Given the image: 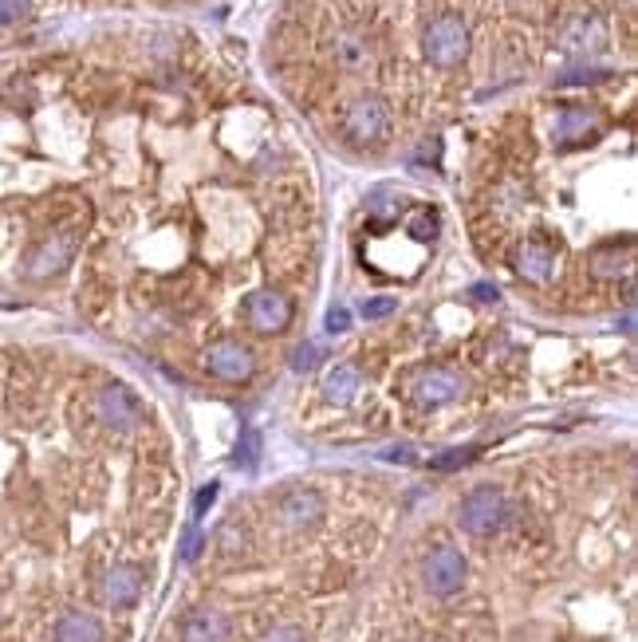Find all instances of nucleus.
Segmentation results:
<instances>
[{"mask_svg":"<svg viewBox=\"0 0 638 642\" xmlns=\"http://www.w3.org/2000/svg\"><path fill=\"white\" fill-rule=\"evenodd\" d=\"M201 548H205V536H201V528H197V524H190V528H186V536H182V560L193 564V560L201 556Z\"/></svg>","mask_w":638,"mask_h":642,"instance_id":"b1692460","label":"nucleus"},{"mask_svg":"<svg viewBox=\"0 0 638 642\" xmlns=\"http://www.w3.org/2000/svg\"><path fill=\"white\" fill-rule=\"evenodd\" d=\"M560 40H564L568 56H587V52H599L607 44V28H603L599 16H575V20H568Z\"/></svg>","mask_w":638,"mask_h":642,"instance_id":"9d476101","label":"nucleus"},{"mask_svg":"<svg viewBox=\"0 0 638 642\" xmlns=\"http://www.w3.org/2000/svg\"><path fill=\"white\" fill-rule=\"evenodd\" d=\"M355 390H359V371H355L351 363H339V367H331V371H327V379H323V394H327V402L347 406V402L355 398Z\"/></svg>","mask_w":638,"mask_h":642,"instance_id":"f3484780","label":"nucleus"},{"mask_svg":"<svg viewBox=\"0 0 638 642\" xmlns=\"http://www.w3.org/2000/svg\"><path fill=\"white\" fill-rule=\"evenodd\" d=\"M56 642H103V623L83 611H67L56 623Z\"/></svg>","mask_w":638,"mask_h":642,"instance_id":"dca6fc26","label":"nucleus"},{"mask_svg":"<svg viewBox=\"0 0 638 642\" xmlns=\"http://www.w3.org/2000/svg\"><path fill=\"white\" fill-rule=\"evenodd\" d=\"M217 501V481H209V485H201L197 489V501H193V516H205V509Z\"/></svg>","mask_w":638,"mask_h":642,"instance_id":"bb28decb","label":"nucleus"},{"mask_svg":"<svg viewBox=\"0 0 638 642\" xmlns=\"http://www.w3.org/2000/svg\"><path fill=\"white\" fill-rule=\"evenodd\" d=\"M316 363H319L316 343H296V351H292V371H312Z\"/></svg>","mask_w":638,"mask_h":642,"instance_id":"5701e85b","label":"nucleus"},{"mask_svg":"<svg viewBox=\"0 0 638 642\" xmlns=\"http://www.w3.org/2000/svg\"><path fill=\"white\" fill-rule=\"evenodd\" d=\"M205 367L221 383H249L256 375V355L241 339H217L205 355Z\"/></svg>","mask_w":638,"mask_h":642,"instance_id":"20e7f679","label":"nucleus"},{"mask_svg":"<svg viewBox=\"0 0 638 642\" xmlns=\"http://www.w3.org/2000/svg\"><path fill=\"white\" fill-rule=\"evenodd\" d=\"M331 56H335V64L343 67V71H351V75L371 67V48H367V40L355 36V32H339V36L331 40Z\"/></svg>","mask_w":638,"mask_h":642,"instance_id":"2eb2a0df","label":"nucleus"},{"mask_svg":"<svg viewBox=\"0 0 638 642\" xmlns=\"http://www.w3.org/2000/svg\"><path fill=\"white\" fill-rule=\"evenodd\" d=\"M229 639V619L213 607H197L182 623V642H225Z\"/></svg>","mask_w":638,"mask_h":642,"instance_id":"ddd939ff","label":"nucleus"},{"mask_svg":"<svg viewBox=\"0 0 638 642\" xmlns=\"http://www.w3.org/2000/svg\"><path fill=\"white\" fill-rule=\"evenodd\" d=\"M394 308H398V300H394V296H375V300H367L359 312H363V320H386Z\"/></svg>","mask_w":638,"mask_h":642,"instance_id":"412c9836","label":"nucleus"},{"mask_svg":"<svg viewBox=\"0 0 638 642\" xmlns=\"http://www.w3.org/2000/svg\"><path fill=\"white\" fill-rule=\"evenodd\" d=\"M422 579H426L430 595L449 599V595H457V591L465 587L469 564H465V556H461L453 544H438V548L426 556V564H422Z\"/></svg>","mask_w":638,"mask_h":642,"instance_id":"7ed1b4c3","label":"nucleus"},{"mask_svg":"<svg viewBox=\"0 0 638 642\" xmlns=\"http://www.w3.org/2000/svg\"><path fill=\"white\" fill-rule=\"evenodd\" d=\"M28 16V0H0V28Z\"/></svg>","mask_w":638,"mask_h":642,"instance_id":"393cba45","label":"nucleus"},{"mask_svg":"<svg viewBox=\"0 0 638 642\" xmlns=\"http://www.w3.org/2000/svg\"><path fill=\"white\" fill-rule=\"evenodd\" d=\"M465 394V379L457 375V371H449V367H438V371H426L414 390H410V398H414V406H422V410H434V406H446V402H457Z\"/></svg>","mask_w":638,"mask_h":642,"instance_id":"0eeeda50","label":"nucleus"},{"mask_svg":"<svg viewBox=\"0 0 638 642\" xmlns=\"http://www.w3.org/2000/svg\"><path fill=\"white\" fill-rule=\"evenodd\" d=\"M469 296H473V300H485V304H489V300H497L501 292H497L493 284H473V288H469Z\"/></svg>","mask_w":638,"mask_h":642,"instance_id":"c85d7f7f","label":"nucleus"},{"mask_svg":"<svg viewBox=\"0 0 638 642\" xmlns=\"http://www.w3.org/2000/svg\"><path fill=\"white\" fill-rule=\"evenodd\" d=\"M75 245H79V233H56L52 241L40 245V253L32 257L28 272H32V276H52V272H60L67 260L75 257Z\"/></svg>","mask_w":638,"mask_h":642,"instance_id":"4468645a","label":"nucleus"},{"mask_svg":"<svg viewBox=\"0 0 638 642\" xmlns=\"http://www.w3.org/2000/svg\"><path fill=\"white\" fill-rule=\"evenodd\" d=\"M99 410H103L107 426H115V430H130V426L138 422V398H134L123 383L103 386V394H99Z\"/></svg>","mask_w":638,"mask_h":642,"instance_id":"9b49d317","label":"nucleus"},{"mask_svg":"<svg viewBox=\"0 0 638 642\" xmlns=\"http://www.w3.org/2000/svg\"><path fill=\"white\" fill-rule=\"evenodd\" d=\"M434 233H438V213H434V209H422V213L410 221V237H414V241H434Z\"/></svg>","mask_w":638,"mask_h":642,"instance_id":"aec40b11","label":"nucleus"},{"mask_svg":"<svg viewBox=\"0 0 638 642\" xmlns=\"http://www.w3.org/2000/svg\"><path fill=\"white\" fill-rule=\"evenodd\" d=\"M347 327H351V312H347V308H339V304H335V308H331V312H327V331H331V335H343V331H347Z\"/></svg>","mask_w":638,"mask_h":642,"instance_id":"a878e982","label":"nucleus"},{"mask_svg":"<svg viewBox=\"0 0 638 642\" xmlns=\"http://www.w3.org/2000/svg\"><path fill=\"white\" fill-rule=\"evenodd\" d=\"M505 516H509L505 493H501L497 485H477V489L461 501L457 524H461L469 536H493V532H501Z\"/></svg>","mask_w":638,"mask_h":642,"instance_id":"f03ea898","label":"nucleus"},{"mask_svg":"<svg viewBox=\"0 0 638 642\" xmlns=\"http://www.w3.org/2000/svg\"><path fill=\"white\" fill-rule=\"evenodd\" d=\"M260 642H308V639H304L300 627H276V631H268Z\"/></svg>","mask_w":638,"mask_h":642,"instance_id":"cd10ccee","label":"nucleus"},{"mask_svg":"<svg viewBox=\"0 0 638 642\" xmlns=\"http://www.w3.org/2000/svg\"><path fill=\"white\" fill-rule=\"evenodd\" d=\"M477 457V446H465V450H449V453H442V457H434L430 465L434 469H457V465H469Z\"/></svg>","mask_w":638,"mask_h":642,"instance_id":"4be33fe9","label":"nucleus"},{"mask_svg":"<svg viewBox=\"0 0 638 642\" xmlns=\"http://www.w3.org/2000/svg\"><path fill=\"white\" fill-rule=\"evenodd\" d=\"M256 461H260V430H241V442H237V453H233V465L237 469H245V473H253Z\"/></svg>","mask_w":638,"mask_h":642,"instance_id":"6ab92c4d","label":"nucleus"},{"mask_svg":"<svg viewBox=\"0 0 638 642\" xmlns=\"http://www.w3.org/2000/svg\"><path fill=\"white\" fill-rule=\"evenodd\" d=\"M422 52H426V60L434 67H457L469 56V24H465L457 12L438 16V20L426 28Z\"/></svg>","mask_w":638,"mask_h":642,"instance_id":"f257e3e1","label":"nucleus"},{"mask_svg":"<svg viewBox=\"0 0 638 642\" xmlns=\"http://www.w3.org/2000/svg\"><path fill=\"white\" fill-rule=\"evenodd\" d=\"M591 127H595L591 111H583V107H568V111L560 115L556 134H560V142H564V146H572V142H579V138H587V130Z\"/></svg>","mask_w":638,"mask_h":642,"instance_id":"a211bd4d","label":"nucleus"},{"mask_svg":"<svg viewBox=\"0 0 638 642\" xmlns=\"http://www.w3.org/2000/svg\"><path fill=\"white\" fill-rule=\"evenodd\" d=\"M245 320H249V327L260 331V335H276V331H284V327L292 323V300H288L284 292H272V288L253 292V296L245 300Z\"/></svg>","mask_w":638,"mask_h":642,"instance_id":"423d86ee","label":"nucleus"},{"mask_svg":"<svg viewBox=\"0 0 638 642\" xmlns=\"http://www.w3.org/2000/svg\"><path fill=\"white\" fill-rule=\"evenodd\" d=\"M276 513H280V524H288V528H308L323 516V497L316 489H296V493H288L280 501Z\"/></svg>","mask_w":638,"mask_h":642,"instance_id":"f8f14e48","label":"nucleus"},{"mask_svg":"<svg viewBox=\"0 0 638 642\" xmlns=\"http://www.w3.org/2000/svg\"><path fill=\"white\" fill-rule=\"evenodd\" d=\"M516 272L524 280H532V284H548L556 276V249L548 241H540V237L524 241V249L516 253Z\"/></svg>","mask_w":638,"mask_h":642,"instance_id":"1a4fd4ad","label":"nucleus"},{"mask_svg":"<svg viewBox=\"0 0 638 642\" xmlns=\"http://www.w3.org/2000/svg\"><path fill=\"white\" fill-rule=\"evenodd\" d=\"M138 595H142V568L119 564V568H111V572L103 576V599H107V607L127 611V607L138 603Z\"/></svg>","mask_w":638,"mask_h":642,"instance_id":"6e6552de","label":"nucleus"},{"mask_svg":"<svg viewBox=\"0 0 638 642\" xmlns=\"http://www.w3.org/2000/svg\"><path fill=\"white\" fill-rule=\"evenodd\" d=\"M386 130H390V107H386L383 99H375V95L355 99V103L347 107V115H343V134H347L351 142H359V146L379 142Z\"/></svg>","mask_w":638,"mask_h":642,"instance_id":"39448f33","label":"nucleus"}]
</instances>
